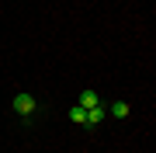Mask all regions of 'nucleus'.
Returning a JSON list of instances; mask_svg holds the SVG:
<instances>
[{
  "label": "nucleus",
  "instance_id": "f257e3e1",
  "mask_svg": "<svg viewBox=\"0 0 156 153\" xmlns=\"http://www.w3.org/2000/svg\"><path fill=\"white\" fill-rule=\"evenodd\" d=\"M14 111H17V115H31V111H35V97H31V94H17V97H14Z\"/></svg>",
  "mask_w": 156,
  "mask_h": 153
},
{
  "label": "nucleus",
  "instance_id": "f03ea898",
  "mask_svg": "<svg viewBox=\"0 0 156 153\" xmlns=\"http://www.w3.org/2000/svg\"><path fill=\"white\" fill-rule=\"evenodd\" d=\"M104 115H108V111H104V108H101V104L87 108V122H83V125H97V122H104Z\"/></svg>",
  "mask_w": 156,
  "mask_h": 153
},
{
  "label": "nucleus",
  "instance_id": "7ed1b4c3",
  "mask_svg": "<svg viewBox=\"0 0 156 153\" xmlns=\"http://www.w3.org/2000/svg\"><path fill=\"white\" fill-rule=\"evenodd\" d=\"M69 118L76 122V125H83V122H87V108H80V104H73V108H69Z\"/></svg>",
  "mask_w": 156,
  "mask_h": 153
},
{
  "label": "nucleus",
  "instance_id": "20e7f679",
  "mask_svg": "<svg viewBox=\"0 0 156 153\" xmlns=\"http://www.w3.org/2000/svg\"><path fill=\"white\" fill-rule=\"evenodd\" d=\"M94 104H101L94 91H83V94H80V108H94Z\"/></svg>",
  "mask_w": 156,
  "mask_h": 153
},
{
  "label": "nucleus",
  "instance_id": "39448f33",
  "mask_svg": "<svg viewBox=\"0 0 156 153\" xmlns=\"http://www.w3.org/2000/svg\"><path fill=\"white\" fill-rule=\"evenodd\" d=\"M108 111H111L115 118H125V115H128V104H125V101H115L111 108H108Z\"/></svg>",
  "mask_w": 156,
  "mask_h": 153
}]
</instances>
